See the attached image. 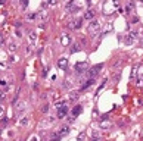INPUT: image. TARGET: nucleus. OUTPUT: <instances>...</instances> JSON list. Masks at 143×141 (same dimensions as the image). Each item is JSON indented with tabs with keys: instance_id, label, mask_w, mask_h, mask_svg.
<instances>
[{
	"instance_id": "obj_24",
	"label": "nucleus",
	"mask_w": 143,
	"mask_h": 141,
	"mask_svg": "<svg viewBox=\"0 0 143 141\" xmlns=\"http://www.w3.org/2000/svg\"><path fill=\"white\" fill-rule=\"evenodd\" d=\"M27 123H28V118H22L21 121H19V125L21 126H25Z\"/></svg>"
},
{
	"instance_id": "obj_17",
	"label": "nucleus",
	"mask_w": 143,
	"mask_h": 141,
	"mask_svg": "<svg viewBox=\"0 0 143 141\" xmlns=\"http://www.w3.org/2000/svg\"><path fill=\"white\" fill-rule=\"evenodd\" d=\"M68 99H69L71 101H75L77 99H78V93H77V91H71L69 96H68Z\"/></svg>"
},
{
	"instance_id": "obj_33",
	"label": "nucleus",
	"mask_w": 143,
	"mask_h": 141,
	"mask_svg": "<svg viewBox=\"0 0 143 141\" xmlns=\"http://www.w3.org/2000/svg\"><path fill=\"white\" fill-rule=\"evenodd\" d=\"M3 41H4L3 40V35H0V44H3Z\"/></svg>"
},
{
	"instance_id": "obj_4",
	"label": "nucleus",
	"mask_w": 143,
	"mask_h": 141,
	"mask_svg": "<svg viewBox=\"0 0 143 141\" xmlns=\"http://www.w3.org/2000/svg\"><path fill=\"white\" fill-rule=\"evenodd\" d=\"M83 112V106H80V104H77V106H74L71 110V116H69V121H74V119L77 118V116L80 115Z\"/></svg>"
},
{
	"instance_id": "obj_26",
	"label": "nucleus",
	"mask_w": 143,
	"mask_h": 141,
	"mask_svg": "<svg viewBox=\"0 0 143 141\" xmlns=\"http://www.w3.org/2000/svg\"><path fill=\"white\" fill-rule=\"evenodd\" d=\"M64 106H67V101H59V103H56V107H64Z\"/></svg>"
},
{
	"instance_id": "obj_23",
	"label": "nucleus",
	"mask_w": 143,
	"mask_h": 141,
	"mask_svg": "<svg viewBox=\"0 0 143 141\" xmlns=\"http://www.w3.org/2000/svg\"><path fill=\"white\" fill-rule=\"evenodd\" d=\"M84 137H86V132H84V131H81V132L78 134V137H77V141H83Z\"/></svg>"
},
{
	"instance_id": "obj_8",
	"label": "nucleus",
	"mask_w": 143,
	"mask_h": 141,
	"mask_svg": "<svg viewBox=\"0 0 143 141\" xmlns=\"http://www.w3.org/2000/svg\"><path fill=\"white\" fill-rule=\"evenodd\" d=\"M25 107H27V103L24 100H19V101H16V103H15V110L18 112V113H19V112H22Z\"/></svg>"
},
{
	"instance_id": "obj_18",
	"label": "nucleus",
	"mask_w": 143,
	"mask_h": 141,
	"mask_svg": "<svg viewBox=\"0 0 143 141\" xmlns=\"http://www.w3.org/2000/svg\"><path fill=\"white\" fill-rule=\"evenodd\" d=\"M112 30H114L112 24H108V25L105 26V30H103V32H102V35H106V34H108V32H111Z\"/></svg>"
},
{
	"instance_id": "obj_25",
	"label": "nucleus",
	"mask_w": 143,
	"mask_h": 141,
	"mask_svg": "<svg viewBox=\"0 0 143 141\" xmlns=\"http://www.w3.org/2000/svg\"><path fill=\"white\" fill-rule=\"evenodd\" d=\"M4 113H6V109H4L3 106H0V119L4 118Z\"/></svg>"
},
{
	"instance_id": "obj_22",
	"label": "nucleus",
	"mask_w": 143,
	"mask_h": 141,
	"mask_svg": "<svg viewBox=\"0 0 143 141\" xmlns=\"http://www.w3.org/2000/svg\"><path fill=\"white\" fill-rule=\"evenodd\" d=\"M27 19H28V21H34V19H37V13H33V12L28 13V15H27Z\"/></svg>"
},
{
	"instance_id": "obj_7",
	"label": "nucleus",
	"mask_w": 143,
	"mask_h": 141,
	"mask_svg": "<svg viewBox=\"0 0 143 141\" xmlns=\"http://www.w3.org/2000/svg\"><path fill=\"white\" fill-rule=\"evenodd\" d=\"M58 134H59V137H65V135H68L69 134V126L68 125H64V126H60L59 129H58Z\"/></svg>"
},
{
	"instance_id": "obj_32",
	"label": "nucleus",
	"mask_w": 143,
	"mask_h": 141,
	"mask_svg": "<svg viewBox=\"0 0 143 141\" xmlns=\"http://www.w3.org/2000/svg\"><path fill=\"white\" fill-rule=\"evenodd\" d=\"M58 99H59V96H58V93H55L53 94V100H58Z\"/></svg>"
},
{
	"instance_id": "obj_10",
	"label": "nucleus",
	"mask_w": 143,
	"mask_h": 141,
	"mask_svg": "<svg viewBox=\"0 0 143 141\" xmlns=\"http://www.w3.org/2000/svg\"><path fill=\"white\" fill-rule=\"evenodd\" d=\"M58 66H59L60 69H67V66H68V59H65V57H60V59L58 60Z\"/></svg>"
},
{
	"instance_id": "obj_21",
	"label": "nucleus",
	"mask_w": 143,
	"mask_h": 141,
	"mask_svg": "<svg viewBox=\"0 0 143 141\" xmlns=\"http://www.w3.org/2000/svg\"><path fill=\"white\" fill-rule=\"evenodd\" d=\"M59 140H60L59 134H58V132H53L52 137H50V141H59Z\"/></svg>"
},
{
	"instance_id": "obj_6",
	"label": "nucleus",
	"mask_w": 143,
	"mask_h": 141,
	"mask_svg": "<svg viewBox=\"0 0 143 141\" xmlns=\"http://www.w3.org/2000/svg\"><path fill=\"white\" fill-rule=\"evenodd\" d=\"M87 69V63L86 62H78L75 65V70H77V74H83L84 70Z\"/></svg>"
},
{
	"instance_id": "obj_29",
	"label": "nucleus",
	"mask_w": 143,
	"mask_h": 141,
	"mask_svg": "<svg viewBox=\"0 0 143 141\" xmlns=\"http://www.w3.org/2000/svg\"><path fill=\"white\" fill-rule=\"evenodd\" d=\"M42 110H43V112H44V113H46V112L49 110V104H44V106H43V109H42Z\"/></svg>"
},
{
	"instance_id": "obj_9",
	"label": "nucleus",
	"mask_w": 143,
	"mask_h": 141,
	"mask_svg": "<svg viewBox=\"0 0 143 141\" xmlns=\"http://www.w3.org/2000/svg\"><path fill=\"white\" fill-rule=\"evenodd\" d=\"M47 18H49V13H47L46 10H40V12L37 13V21H42V22H44Z\"/></svg>"
},
{
	"instance_id": "obj_31",
	"label": "nucleus",
	"mask_w": 143,
	"mask_h": 141,
	"mask_svg": "<svg viewBox=\"0 0 143 141\" xmlns=\"http://www.w3.org/2000/svg\"><path fill=\"white\" fill-rule=\"evenodd\" d=\"M30 141H38V137L37 135H33V137H31V140Z\"/></svg>"
},
{
	"instance_id": "obj_5",
	"label": "nucleus",
	"mask_w": 143,
	"mask_h": 141,
	"mask_svg": "<svg viewBox=\"0 0 143 141\" xmlns=\"http://www.w3.org/2000/svg\"><path fill=\"white\" fill-rule=\"evenodd\" d=\"M102 68H103V65H102V63H99V65H96V66L91 68V69L89 70V75H90V78L94 79V77H98V75H99V72L102 70Z\"/></svg>"
},
{
	"instance_id": "obj_13",
	"label": "nucleus",
	"mask_w": 143,
	"mask_h": 141,
	"mask_svg": "<svg viewBox=\"0 0 143 141\" xmlns=\"http://www.w3.org/2000/svg\"><path fill=\"white\" fill-rule=\"evenodd\" d=\"M69 43H71V37L67 35V34H64V35L60 37V44H62V46H68Z\"/></svg>"
},
{
	"instance_id": "obj_28",
	"label": "nucleus",
	"mask_w": 143,
	"mask_h": 141,
	"mask_svg": "<svg viewBox=\"0 0 143 141\" xmlns=\"http://www.w3.org/2000/svg\"><path fill=\"white\" fill-rule=\"evenodd\" d=\"M21 6H22V8L25 9L27 6H28V0H22V2H21Z\"/></svg>"
},
{
	"instance_id": "obj_2",
	"label": "nucleus",
	"mask_w": 143,
	"mask_h": 141,
	"mask_svg": "<svg viewBox=\"0 0 143 141\" xmlns=\"http://www.w3.org/2000/svg\"><path fill=\"white\" fill-rule=\"evenodd\" d=\"M136 35H137V34H136V31H130L128 34H125V35H124V38H122V40H124V43L127 46H131L133 43L136 41Z\"/></svg>"
},
{
	"instance_id": "obj_30",
	"label": "nucleus",
	"mask_w": 143,
	"mask_h": 141,
	"mask_svg": "<svg viewBox=\"0 0 143 141\" xmlns=\"http://www.w3.org/2000/svg\"><path fill=\"white\" fill-rule=\"evenodd\" d=\"M120 78H121V72H120V74H117L115 77H114V79H115V81H118Z\"/></svg>"
},
{
	"instance_id": "obj_19",
	"label": "nucleus",
	"mask_w": 143,
	"mask_h": 141,
	"mask_svg": "<svg viewBox=\"0 0 143 141\" xmlns=\"http://www.w3.org/2000/svg\"><path fill=\"white\" fill-rule=\"evenodd\" d=\"M16 48H18V44H16V43H11V44H9V53H13V52H16Z\"/></svg>"
},
{
	"instance_id": "obj_27",
	"label": "nucleus",
	"mask_w": 143,
	"mask_h": 141,
	"mask_svg": "<svg viewBox=\"0 0 143 141\" xmlns=\"http://www.w3.org/2000/svg\"><path fill=\"white\" fill-rule=\"evenodd\" d=\"M100 126H102V128H109L111 125H109V122H105V121H103V122L100 123Z\"/></svg>"
},
{
	"instance_id": "obj_20",
	"label": "nucleus",
	"mask_w": 143,
	"mask_h": 141,
	"mask_svg": "<svg viewBox=\"0 0 143 141\" xmlns=\"http://www.w3.org/2000/svg\"><path fill=\"white\" fill-rule=\"evenodd\" d=\"M81 50V46L80 44H74L72 46V48H71V53H77V52H80Z\"/></svg>"
},
{
	"instance_id": "obj_34",
	"label": "nucleus",
	"mask_w": 143,
	"mask_h": 141,
	"mask_svg": "<svg viewBox=\"0 0 143 141\" xmlns=\"http://www.w3.org/2000/svg\"><path fill=\"white\" fill-rule=\"evenodd\" d=\"M91 141H99V140H98V138H93V140H91Z\"/></svg>"
},
{
	"instance_id": "obj_1",
	"label": "nucleus",
	"mask_w": 143,
	"mask_h": 141,
	"mask_svg": "<svg viewBox=\"0 0 143 141\" xmlns=\"http://www.w3.org/2000/svg\"><path fill=\"white\" fill-rule=\"evenodd\" d=\"M87 31H89L93 37H96V34L100 31V24H99L98 21H91V22L89 24V26H87Z\"/></svg>"
},
{
	"instance_id": "obj_15",
	"label": "nucleus",
	"mask_w": 143,
	"mask_h": 141,
	"mask_svg": "<svg viewBox=\"0 0 143 141\" xmlns=\"http://www.w3.org/2000/svg\"><path fill=\"white\" fill-rule=\"evenodd\" d=\"M137 69H139V66L134 65L133 69H131V72H130V79H136V77H137Z\"/></svg>"
},
{
	"instance_id": "obj_3",
	"label": "nucleus",
	"mask_w": 143,
	"mask_h": 141,
	"mask_svg": "<svg viewBox=\"0 0 143 141\" xmlns=\"http://www.w3.org/2000/svg\"><path fill=\"white\" fill-rule=\"evenodd\" d=\"M83 21H84L83 18H74L71 22H69V28H71V30H78V28H81Z\"/></svg>"
},
{
	"instance_id": "obj_11",
	"label": "nucleus",
	"mask_w": 143,
	"mask_h": 141,
	"mask_svg": "<svg viewBox=\"0 0 143 141\" xmlns=\"http://www.w3.org/2000/svg\"><path fill=\"white\" fill-rule=\"evenodd\" d=\"M93 18H94V10L93 9H87V10L84 12V18L83 19H91V21H93Z\"/></svg>"
},
{
	"instance_id": "obj_12",
	"label": "nucleus",
	"mask_w": 143,
	"mask_h": 141,
	"mask_svg": "<svg viewBox=\"0 0 143 141\" xmlns=\"http://www.w3.org/2000/svg\"><path fill=\"white\" fill-rule=\"evenodd\" d=\"M67 112H68V107H67V106H64V107H59V109H58V118H59V119L65 118Z\"/></svg>"
},
{
	"instance_id": "obj_16",
	"label": "nucleus",
	"mask_w": 143,
	"mask_h": 141,
	"mask_svg": "<svg viewBox=\"0 0 143 141\" xmlns=\"http://www.w3.org/2000/svg\"><path fill=\"white\" fill-rule=\"evenodd\" d=\"M91 84H94V79H93V78L87 79V81H86V82H84V84H83V87H81V90H87V88H89V87L91 85Z\"/></svg>"
},
{
	"instance_id": "obj_14",
	"label": "nucleus",
	"mask_w": 143,
	"mask_h": 141,
	"mask_svg": "<svg viewBox=\"0 0 143 141\" xmlns=\"http://www.w3.org/2000/svg\"><path fill=\"white\" fill-rule=\"evenodd\" d=\"M28 40H30L31 44H35V40H37V34L34 32V31H30V34H28Z\"/></svg>"
}]
</instances>
